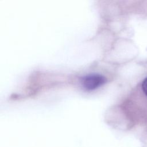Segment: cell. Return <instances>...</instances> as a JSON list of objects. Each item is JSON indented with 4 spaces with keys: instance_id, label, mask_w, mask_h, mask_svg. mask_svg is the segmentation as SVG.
Masks as SVG:
<instances>
[{
    "instance_id": "6da1fadb",
    "label": "cell",
    "mask_w": 147,
    "mask_h": 147,
    "mask_svg": "<svg viewBox=\"0 0 147 147\" xmlns=\"http://www.w3.org/2000/svg\"><path fill=\"white\" fill-rule=\"evenodd\" d=\"M82 84L86 90H94L105 83L106 79L105 76L96 74H89L82 78Z\"/></svg>"
},
{
    "instance_id": "7a4b0ae2",
    "label": "cell",
    "mask_w": 147,
    "mask_h": 147,
    "mask_svg": "<svg viewBox=\"0 0 147 147\" xmlns=\"http://www.w3.org/2000/svg\"><path fill=\"white\" fill-rule=\"evenodd\" d=\"M142 90L145 95L147 96V78H146L142 82Z\"/></svg>"
}]
</instances>
